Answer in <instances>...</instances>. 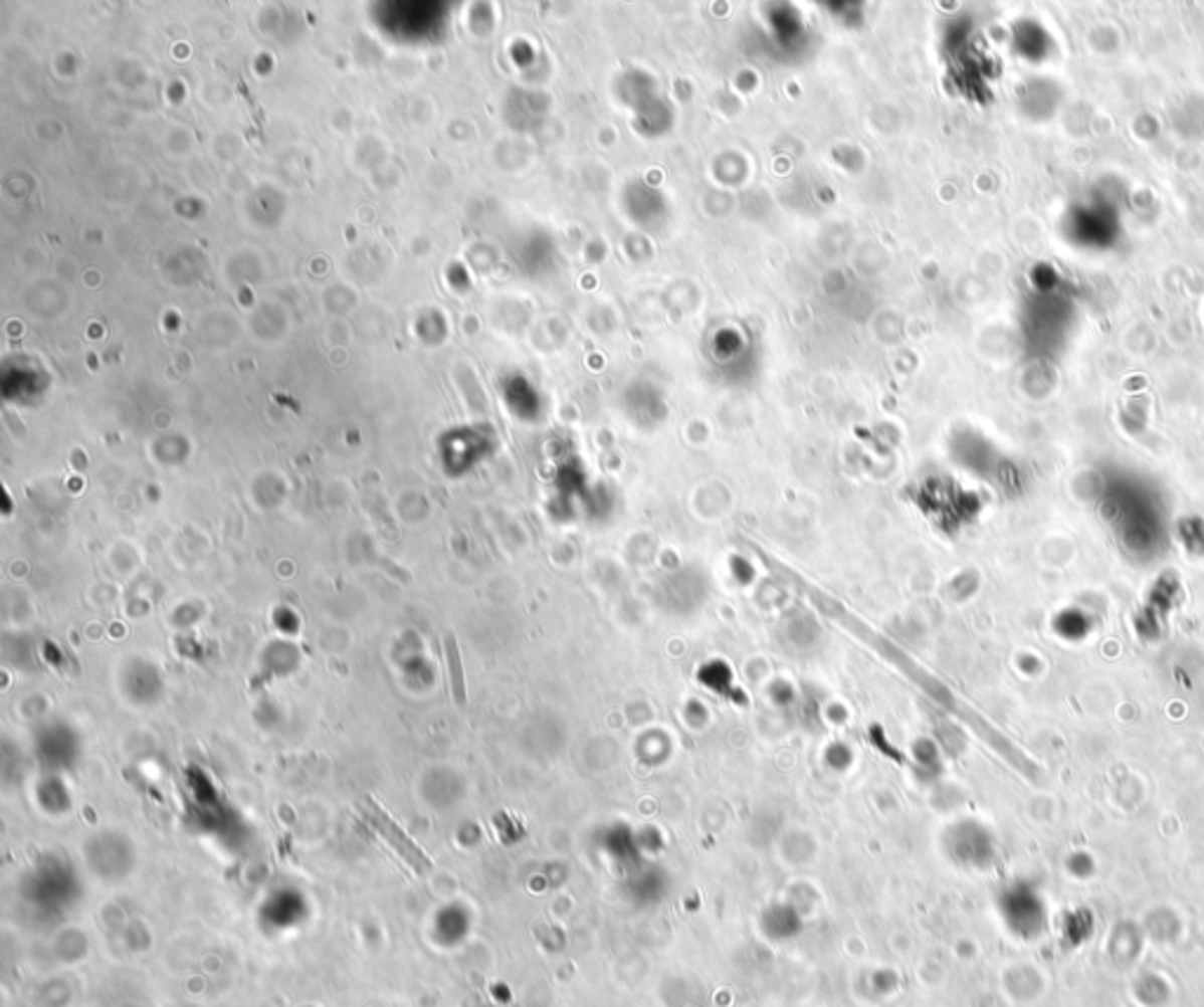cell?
Instances as JSON below:
<instances>
[{"instance_id": "cell-2", "label": "cell", "mask_w": 1204, "mask_h": 1007, "mask_svg": "<svg viewBox=\"0 0 1204 1007\" xmlns=\"http://www.w3.org/2000/svg\"><path fill=\"white\" fill-rule=\"evenodd\" d=\"M445 661H447V678L449 689H452V699L463 707L466 703V680H463V664L459 643H456L454 633L445 636Z\"/></svg>"}, {"instance_id": "cell-1", "label": "cell", "mask_w": 1204, "mask_h": 1007, "mask_svg": "<svg viewBox=\"0 0 1204 1007\" xmlns=\"http://www.w3.org/2000/svg\"><path fill=\"white\" fill-rule=\"evenodd\" d=\"M368 817L372 819V824L377 826V831L382 833L386 840H389V845L396 847L398 854L407 861V864H410L412 868H417V871H428V868H431V859L426 857L424 850H421V847L414 843V840L407 836V833L400 829V826L393 822V819L386 815V812L379 808L377 803H372V800L368 803Z\"/></svg>"}]
</instances>
